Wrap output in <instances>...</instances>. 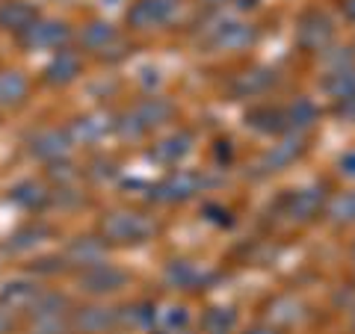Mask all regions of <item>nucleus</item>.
Masks as SVG:
<instances>
[{"mask_svg": "<svg viewBox=\"0 0 355 334\" xmlns=\"http://www.w3.org/2000/svg\"><path fill=\"white\" fill-rule=\"evenodd\" d=\"M12 310H9V308H3V305H0V334H9V331H12Z\"/></svg>", "mask_w": 355, "mask_h": 334, "instance_id": "30", "label": "nucleus"}, {"mask_svg": "<svg viewBox=\"0 0 355 334\" xmlns=\"http://www.w3.org/2000/svg\"><path fill=\"white\" fill-rule=\"evenodd\" d=\"M326 204V189L323 186H308V189H299L291 198V207H287V216L296 219V222H308L314 219L320 210Z\"/></svg>", "mask_w": 355, "mask_h": 334, "instance_id": "10", "label": "nucleus"}, {"mask_svg": "<svg viewBox=\"0 0 355 334\" xmlns=\"http://www.w3.org/2000/svg\"><path fill=\"white\" fill-rule=\"evenodd\" d=\"M21 39L30 51H44V48H60L69 39V27L62 21H33V27L21 33Z\"/></svg>", "mask_w": 355, "mask_h": 334, "instance_id": "7", "label": "nucleus"}, {"mask_svg": "<svg viewBox=\"0 0 355 334\" xmlns=\"http://www.w3.org/2000/svg\"><path fill=\"white\" fill-rule=\"evenodd\" d=\"M101 234L104 240L128 246V243H142L154 234V222L148 216L137 213V210H116L101 219Z\"/></svg>", "mask_w": 355, "mask_h": 334, "instance_id": "2", "label": "nucleus"}, {"mask_svg": "<svg viewBox=\"0 0 355 334\" xmlns=\"http://www.w3.org/2000/svg\"><path fill=\"white\" fill-rule=\"evenodd\" d=\"M254 39V30L249 24H222L214 36L216 48H225V51H237V48H246V44Z\"/></svg>", "mask_w": 355, "mask_h": 334, "instance_id": "17", "label": "nucleus"}, {"mask_svg": "<svg viewBox=\"0 0 355 334\" xmlns=\"http://www.w3.org/2000/svg\"><path fill=\"white\" fill-rule=\"evenodd\" d=\"M119 326V310L107 305H89L71 314V328L80 334H107Z\"/></svg>", "mask_w": 355, "mask_h": 334, "instance_id": "6", "label": "nucleus"}, {"mask_svg": "<svg viewBox=\"0 0 355 334\" xmlns=\"http://www.w3.org/2000/svg\"><path fill=\"white\" fill-rule=\"evenodd\" d=\"M39 296H42L39 284L27 281V278H18V281H9L3 287L0 302H3V308H9V310H24V308H33V302H36Z\"/></svg>", "mask_w": 355, "mask_h": 334, "instance_id": "13", "label": "nucleus"}, {"mask_svg": "<svg viewBox=\"0 0 355 334\" xmlns=\"http://www.w3.org/2000/svg\"><path fill=\"white\" fill-rule=\"evenodd\" d=\"M71 310L60 293H42L30 308V334H71Z\"/></svg>", "mask_w": 355, "mask_h": 334, "instance_id": "1", "label": "nucleus"}, {"mask_svg": "<svg viewBox=\"0 0 355 334\" xmlns=\"http://www.w3.org/2000/svg\"><path fill=\"white\" fill-rule=\"evenodd\" d=\"M169 116H172L169 101H163V98H148V101L137 104L125 118L119 121V130L125 133V137H142V133L160 128L163 121H169Z\"/></svg>", "mask_w": 355, "mask_h": 334, "instance_id": "3", "label": "nucleus"}, {"mask_svg": "<svg viewBox=\"0 0 355 334\" xmlns=\"http://www.w3.org/2000/svg\"><path fill=\"white\" fill-rule=\"evenodd\" d=\"M302 137H287V139H282L279 146H272L270 151L263 154V160H261V169L263 172H279V169H284L287 163H293L299 154H302Z\"/></svg>", "mask_w": 355, "mask_h": 334, "instance_id": "12", "label": "nucleus"}, {"mask_svg": "<svg viewBox=\"0 0 355 334\" xmlns=\"http://www.w3.org/2000/svg\"><path fill=\"white\" fill-rule=\"evenodd\" d=\"M80 39H83V44H86L89 51H107L119 36H116L113 24H107V21H92V24L83 30Z\"/></svg>", "mask_w": 355, "mask_h": 334, "instance_id": "23", "label": "nucleus"}, {"mask_svg": "<svg viewBox=\"0 0 355 334\" xmlns=\"http://www.w3.org/2000/svg\"><path fill=\"white\" fill-rule=\"evenodd\" d=\"M314 118H317V107L311 104V101H305V98H299V101H293L291 107H287L284 125L302 130V128H308V125H314Z\"/></svg>", "mask_w": 355, "mask_h": 334, "instance_id": "25", "label": "nucleus"}, {"mask_svg": "<svg viewBox=\"0 0 355 334\" xmlns=\"http://www.w3.org/2000/svg\"><path fill=\"white\" fill-rule=\"evenodd\" d=\"M246 334H279V331L270 328V326H258V328H252V331H246Z\"/></svg>", "mask_w": 355, "mask_h": 334, "instance_id": "34", "label": "nucleus"}, {"mask_svg": "<svg viewBox=\"0 0 355 334\" xmlns=\"http://www.w3.org/2000/svg\"><path fill=\"white\" fill-rule=\"evenodd\" d=\"M166 278H169L172 287H184V290H193V287H198L207 278L205 270H198V266L187 263V261H175L169 263V270H166Z\"/></svg>", "mask_w": 355, "mask_h": 334, "instance_id": "20", "label": "nucleus"}, {"mask_svg": "<svg viewBox=\"0 0 355 334\" xmlns=\"http://www.w3.org/2000/svg\"><path fill=\"white\" fill-rule=\"evenodd\" d=\"M329 219L331 222H343V225H349V222H355V189L352 193H343V195H338L335 202L329 204Z\"/></svg>", "mask_w": 355, "mask_h": 334, "instance_id": "28", "label": "nucleus"}, {"mask_svg": "<svg viewBox=\"0 0 355 334\" xmlns=\"http://www.w3.org/2000/svg\"><path fill=\"white\" fill-rule=\"evenodd\" d=\"M340 172L347 177H355V151H349V154H343L340 157Z\"/></svg>", "mask_w": 355, "mask_h": 334, "instance_id": "31", "label": "nucleus"}, {"mask_svg": "<svg viewBox=\"0 0 355 334\" xmlns=\"http://www.w3.org/2000/svg\"><path fill=\"white\" fill-rule=\"evenodd\" d=\"M33 21H36V12H33V6L24 3V0H12V3H6L0 9V24L6 30H15V33H24L33 27Z\"/></svg>", "mask_w": 355, "mask_h": 334, "instance_id": "15", "label": "nucleus"}, {"mask_svg": "<svg viewBox=\"0 0 355 334\" xmlns=\"http://www.w3.org/2000/svg\"><path fill=\"white\" fill-rule=\"evenodd\" d=\"M207 3H225V0H207Z\"/></svg>", "mask_w": 355, "mask_h": 334, "instance_id": "35", "label": "nucleus"}, {"mask_svg": "<svg viewBox=\"0 0 355 334\" xmlns=\"http://www.w3.org/2000/svg\"><path fill=\"white\" fill-rule=\"evenodd\" d=\"M237 322V314L231 308H214L210 314L205 317V328L210 334H231V328H234Z\"/></svg>", "mask_w": 355, "mask_h": 334, "instance_id": "29", "label": "nucleus"}, {"mask_svg": "<svg viewBox=\"0 0 355 334\" xmlns=\"http://www.w3.org/2000/svg\"><path fill=\"white\" fill-rule=\"evenodd\" d=\"M27 77L21 71H0V107L21 104L27 98Z\"/></svg>", "mask_w": 355, "mask_h": 334, "instance_id": "16", "label": "nucleus"}, {"mask_svg": "<svg viewBox=\"0 0 355 334\" xmlns=\"http://www.w3.org/2000/svg\"><path fill=\"white\" fill-rule=\"evenodd\" d=\"M187 319H190L187 308H163V310H154V322H151V326H157L166 334H178V331H184Z\"/></svg>", "mask_w": 355, "mask_h": 334, "instance_id": "26", "label": "nucleus"}, {"mask_svg": "<svg viewBox=\"0 0 355 334\" xmlns=\"http://www.w3.org/2000/svg\"><path fill=\"white\" fill-rule=\"evenodd\" d=\"M12 198L18 204H24V207H42L44 202H48V189H44L42 184H36V181H27V184H21V186H15L12 189Z\"/></svg>", "mask_w": 355, "mask_h": 334, "instance_id": "27", "label": "nucleus"}, {"mask_svg": "<svg viewBox=\"0 0 355 334\" xmlns=\"http://www.w3.org/2000/svg\"><path fill=\"white\" fill-rule=\"evenodd\" d=\"M343 12H347L349 21H355V0H347V3H343Z\"/></svg>", "mask_w": 355, "mask_h": 334, "instance_id": "33", "label": "nucleus"}, {"mask_svg": "<svg viewBox=\"0 0 355 334\" xmlns=\"http://www.w3.org/2000/svg\"><path fill=\"white\" fill-rule=\"evenodd\" d=\"M202 184L205 181L196 172H175V175L166 177L163 184H157V189H154V198H160V202H184V198L196 195Z\"/></svg>", "mask_w": 355, "mask_h": 334, "instance_id": "8", "label": "nucleus"}, {"mask_svg": "<svg viewBox=\"0 0 355 334\" xmlns=\"http://www.w3.org/2000/svg\"><path fill=\"white\" fill-rule=\"evenodd\" d=\"M331 39V24L326 15L320 12H311L305 15V21L299 24V42H302V48L308 51H323Z\"/></svg>", "mask_w": 355, "mask_h": 334, "instance_id": "11", "label": "nucleus"}, {"mask_svg": "<svg viewBox=\"0 0 355 334\" xmlns=\"http://www.w3.org/2000/svg\"><path fill=\"white\" fill-rule=\"evenodd\" d=\"M101 254H104V246L98 240H74L69 249V261L77 266H95L101 263Z\"/></svg>", "mask_w": 355, "mask_h": 334, "instance_id": "24", "label": "nucleus"}, {"mask_svg": "<svg viewBox=\"0 0 355 334\" xmlns=\"http://www.w3.org/2000/svg\"><path fill=\"white\" fill-rule=\"evenodd\" d=\"M340 113L349 116V118H355V98H352V101H343V104H340Z\"/></svg>", "mask_w": 355, "mask_h": 334, "instance_id": "32", "label": "nucleus"}, {"mask_svg": "<svg viewBox=\"0 0 355 334\" xmlns=\"http://www.w3.org/2000/svg\"><path fill=\"white\" fill-rule=\"evenodd\" d=\"M77 71H80V57L71 51H60L57 57H53V62L48 65V80L51 83H69L77 77Z\"/></svg>", "mask_w": 355, "mask_h": 334, "instance_id": "21", "label": "nucleus"}, {"mask_svg": "<svg viewBox=\"0 0 355 334\" xmlns=\"http://www.w3.org/2000/svg\"><path fill=\"white\" fill-rule=\"evenodd\" d=\"M275 83V71H266V69H258V71H246L240 74L234 80V95L240 98H249V95H258V92H266Z\"/></svg>", "mask_w": 355, "mask_h": 334, "instance_id": "19", "label": "nucleus"}, {"mask_svg": "<svg viewBox=\"0 0 355 334\" xmlns=\"http://www.w3.org/2000/svg\"><path fill=\"white\" fill-rule=\"evenodd\" d=\"M326 92L331 98H338V101H352L355 98V69H338L329 74L326 80Z\"/></svg>", "mask_w": 355, "mask_h": 334, "instance_id": "22", "label": "nucleus"}, {"mask_svg": "<svg viewBox=\"0 0 355 334\" xmlns=\"http://www.w3.org/2000/svg\"><path fill=\"white\" fill-rule=\"evenodd\" d=\"M128 284V275L116 270L110 263H95V266H86L83 275H80V290L92 293V296H104V293H116Z\"/></svg>", "mask_w": 355, "mask_h": 334, "instance_id": "5", "label": "nucleus"}, {"mask_svg": "<svg viewBox=\"0 0 355 334\" xmlns=\"http://www.w3.org/2000/svg\"><path fill=\"white\" fill-rule=\"evenodd\" d=\"M190 148H193V137H190L187 130H181V133H172L169 139L157 142V146H154V151H151V157L160 160V163H166V166H172V163H178V160H184L187 154H190Z\"/></svg>", "mask_w": 355, "mask_h": 334, "instance_id": "14", "label": "nucleus"}, {"mask_svg": "<svg viewBox=\"0 0 355 334\" xmlns=\"http://www.w3.org/2000/svg\"><path fill=\"white\" fill-rule=\"evenodd\" d=\"M110 128H113V121L107 116H86V118H77L69 133L74 142H98Z\"/></svg>", "mask_w": 355, "mask_h": 334, "instance_id": "18", "label": "nucleus"}, {"mask_svg": "<svg viewBox=\"0 0 355 334\" xmlns=\"http://www.w3.org/2000/svg\"><path fill=\"white\" fill-rule=\"evenodd\" d=\"M33 154L42 160H62L65 154L71 151L74 146V139H71V133L69 130H57V128H51V130H42L33 137Z\"/></svg>", "mask_w": 355, "mask_h": 334, "instance_id": "9", "label": "nucleus"}, {"mask_svg": "<svg viewBox=\"0 0 355 334\" xmlns=\"http://www.w3.org/2000/svg\"><path fill=\"white\" fill-rule=\"evenodd\" d=\"M178 12V0H137L128 9V24L137 30H154L169 24Z\"/></svg>", "mask_w": 355, "mask_h": 334, "instance_id": "4", "label": "nucleus"}]
</instances>
